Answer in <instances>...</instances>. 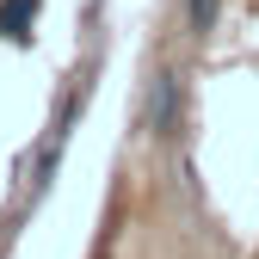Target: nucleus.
<instances>
[{"label":"nucleus","mask_w":259,"mask_h":259,"mask_svg":"<svg viewBox=\"0 0 259 259\" xmlns=\"http://www.w3.org/2000/svg\"><path fill=\"white\" fill-rule=\"evenodd\" d=\"M216 13H222V0H185V25H191V37H210V31H216Z\"/></svg>","instance_id":"3"},{"label":"nucleus","mask_w":259,"mask_h":259,"mask_svg":"<svg viewBox=\"0 0 259 259\" xmlns=\"http://www.w3.org/2000/svg\"><path fill=\"white\" fill-rule=\"evenodd\" d=\"M179 111H185V87H179L173 68H160L154 74V93H148V136L173 142L179 136Z\"/></svg>","instance_id":"1"},{"label":"nucleus","mask_w":259,"mask_h":259,"mask_svg":"<svg viewBox=\"0 0 259 259\" xmlns=\"http://www.w3.org/2000/svg\"><path fill=\"white\" fill-rule=\"evenodd\" d=\"M37 13H44V0H0V37L25 44L31 25H37Z\"/></svg>","instance_id":"2"}]
</instances>
